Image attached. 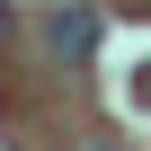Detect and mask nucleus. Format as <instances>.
Returning a JSON list of instances; mask_svg holds the SVG:
<instances>
[{"label": "nucleus", "mask_w": 151, "mask_h": 151, "mask_svg": "<svg viewBox=\"0 0 151 151\" xmlns=\"http://www.w3.org/2000/svg\"><path fill=\"white\" fill-rule=\"evenodd\" d=\"M45 45H53V62H89V53H98V9H89V0H71V9H53Z\"/></svg>", "instance_id": "1"}, {"label": "nucleus", "mask_w": 151, "mask_h": 151, "mask_svg": "<svg viewBox=\"0 0 151 151\" xmlns=\"http://www.w3.org/2000/svg\"><path fill=\"white\" fill-rule=\"evenodd\" d=\"M133 107H151V62H142V71H133Z\"/></svg>", "instance_id": "2"}, {"label": "nucleus", "mask_w": 151, "mask_h": 151, "mask_svg": "<svg viewBox=\"0 0 151 151\" xmlns=\"http://www.w3.org/2000/svg\"><path fill=\"white\" fill-rule=\"evenodd\" d=\"M0 27H9V9H0Z\"/></svg>", "instance_id": "3"}]
</instances>
